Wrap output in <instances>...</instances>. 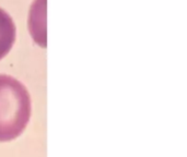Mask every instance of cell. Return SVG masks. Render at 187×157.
Returning a JSON list of instances; mask_svg holds the SVG:
<instances>
[{
    "instance_id": "6da1fadb",
    "label": "cell",
    "mask_w": 187,
    "mask_h": 157,
    "mask_svg": "<svg viewBox=\"0 0 187 157\" xmlns=\"http://www.w3.org/2000/svg\"><path fill=\"white\" fill-rule=\"evenodd\" d=\"M31 117L29 92L17 79L0 74V142L18 137Z\"/></svg>"
},
{
    "instance_id": "7a4b0ae2",
    "label": "cell",
    "mask_w": 187,
    "mask_h": 157,
    "mask_svg": "<svg viewBox=\"0 0 187 157\" xmlns=\"http://www.w3.org/2000/svg\"><path fill=\"white\" fill-rule=\"evenodd\" d=\"M15 25L11 17L0 8V60L10 51L15 40Z\"/></svg>"
}]
</instances>
